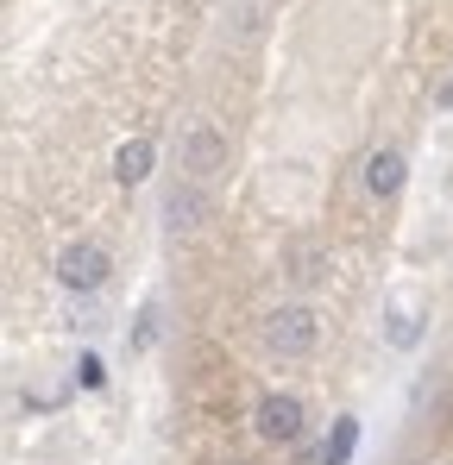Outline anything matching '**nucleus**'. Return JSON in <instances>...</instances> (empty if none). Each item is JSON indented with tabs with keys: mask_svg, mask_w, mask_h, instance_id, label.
<instances>
[{
	"mask_svg": "<svg viewBox=\"0 0 453 465\" xmlns=\"http://www.w3.org/2000/svg\"><path fill=\"white\" fill-rule=\"evenodd\" d=\"M321 346V314L308 302H284V309L265 314V352L271 359H308Z\"/></svg>",
	"mask_w": 453,
	"mask_h": 465,
	"instance_id": "1",
	"label": "nucleus"
},
{
	"mask_svg": "<svg viewBox=\"0 0 453 465\" xmlns=\"http://www.w3.org/2000/svg\"><path fill=\"white\" fill-rule=\"evenodd\" d=\"M107 277H114L107 245H95V239H70V245L57 252V283H64L70 296H95V290H107Z\"/></svg>",
	"mask_w": 453,
	"mask_h": 465,
	"instance_id": "2",
	"label": "nucleus"
},
{
	"mask_svg": "<svg viewBox=\"0 0 453 465\" xmlns=\"http://www.w3.org/2000/svg\"><path fill=\"white\" fill-rule=\"evenodd\" d=\"M258 440H271V447H297L302 428H308V409H302V396H290V390H271L265 402H258Z\"/></svg>",
	"mask_w": 453,
	"mask_h": 465,
	"instance_id": "3",
	"label": "nucleus"
},
{
	"mask_svg": "<svg viewBox=\"0 0 453 465\" xmlns=\"http://www.w3.org/2000/svg\"><path fill=\"white\" fill-rule=\"evenodd\" d=\"M183 170H189V183H215L226 170V139L221 126H208V120H196L189 133H183Z\"/></svg>",
	"mask_w": 453,
	"mask_h": 465,
	"instance_id": "4",
	"label": "nucleus"
},
{
	"mask_svg": "<svg viewBox=\"0 0 453 465\" xmlns=\"http://www.w3.org/2000/svg\"><path fill=\"white\" fill-rule=\"evenodd\" d=\"M284 271H290V283H297V290H315V283L334 271V258H327V245H321V239H290Z\"/></svg>",
	"mask_w": 453,
	"mask_h": 465,
	"instance_id": "5",
	"label": "nucleus"
},
{
	"mask_svg": "<svg viewBox=\"0 0 453 465\" xmlns=\"http://www.w3.org/2000/svg\"><path fill=\"white\" fill-rule=\"evenodd\" d=\"M208 183H176L170 195H164V221H170V232H189L202 227V214H208V195H202Z\"/></svg>",
	"mask_w": 453,
	"mask_h": 465,
	"instance_id": "6",
	"label": "nucleus"
},
{
	"mask_svg": "<svg viewBox=\"0 0 453 465\" xmlns=\"http://www.w3.org/2000/svg\"><path fill=\"white\" fill-rule=\"evenodd\" d=\"M403 176H409L403 152H390V145H384V152H372V157H366V189H372L378 202H390V195L403 189Z\"/></svg>",
	"mask_w": 453,
	"mask_h": 465,
	"instance_id": "7",
	"label": "nucleus"
},
{
	"mask_svg": "<svg viewBox=\"0 0 453 465\" xmlns=\"http://www.w3.org/2000/svg\"><path fill=\"white\" fill-rule=\"evenodd\" d=\"M151 139H126V145H120V152H114V176H120V183H126V189H133V183H146L151 176Z\"/></svg>",
	"mask_w": 453,
	"mask_h": 465,
	"instance_id": "8",
	"label": "nucleus"
},
{
	"mask_svg": "<svg viewBox=\"0 0 453 465\" xmlns=\"http://www.w3.org/2000/svg\"><path fill=\"white\" fill-rule=\"evenodd\" d=\"M353 447H359V421L353 415H340V428L327 434V447H321V465H347L353 460Z\"/></svg>",
	"mask_w": 453,
	"mask_h": 465,
	"instance_id": "9",
	"label": "nucleus"
},
{
	"mask_svg": "<svg viewBox=\"0 0 453 465\" xmlns=\"http://www.w3.org/2000/svg\"><path fill=\"white\" fill-rule=\"evenodd\" d=\"M422 340V321H416V309H397L390 314V346H416Z\"/></svg>",
	"mask_w": 453,
	"mask_h": 465,
	"instance_id": "10",
	"label": "nucleus"
},
{
	"mask_svg": "<svg viewBox=\"0 0 453 465\" xmlns=\"http://www.w3.org/2000/svg\"><path fill=\"white\" fill-rule=\"evenodd\" d=\"M76 384H82V390H101V384H107L101 359H82V365H76Z\"/></svg>",
	"mask_w": 453,
	"mask_h": 465,
	"instance_id": "11",
	"label": "nucleus"
},
{
	"mask_svg": "<svg viewBox=\"0 0 453 465\" xmlns=\"http://www.w3.org/2000/svg\"><path fill=\"white\" fill-rule=\"evenodd\" d=\"M441 101H448V107H453V82H448V94H441Z\"/></svg>",
	"mask_w": 453,
	"mask_h": 465,
	"instance_id": "12",
	"label": "nucleus"
}]
</instances>
